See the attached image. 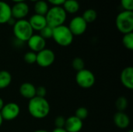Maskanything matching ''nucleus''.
Returning a JSON list of instances; mask_svg holds the SVG:
<instances>
[{
  "label": "nucleus",
  "instance_id": "nucleus-1",
  "mask_svg": "<svg viewBox=\"0 0 133 132\" xmlns=\"http://www.w3.org/2000/svg\"><path fill=\"white\" fill-rule=\"evenodd\" d=\"M27 109L29 114L36 119H44L50 113V104L46 98L34 96L29 100Z\"/></svg>",
  "mask_w": 133,
  "mask_h": 132
},
{
  "label": "nucleus",
  "instance_id": "nucleus-2",
  "mask_svg": "<svg viewBox=\"0 0 133 132\" xmlns=\"http://www.w3.org/2000/svg\"><path fill=\"white\" fill-rule=\"evenodd\" d=\"M47 25L51 28L64 25L67 19V13L62 6H52L49 8L45 15Z\"/></svg>",
  "mask_w": 133,
  "mask_h": 132
},
{
  "label": "nucleus",
  "instance_id": "nucleus-3",
  "mask_svg": "<svg viewBox=\"0 0 133 132\" xmlns=\"http://www.w3.org/2000/svg\"><path fill=\"white\" fill-rule=\"evenodd\" d=\"M12 32L16 39L23 43L26 42L34 34L32 27L30 26L28 20L25 19L16 20L12 26Z\"/></svg>",
  "mask_w": 133,
  "mask_h": 132
},
{
  "label": "nucleus",
  "instance_id": "nucleus-4",
  "mask_svg": "<svg viewBox=\"0 0 133 132\" xmlns=\"http://www.w3.org/2000/svg\"><path fill=\"white\" fill-rule=\"evenodd\" d=\"M52 38L58 45L61 47H68L72 44L74 36L68 26L62 25L53 28Z\"/></svg>",
  "mask_w": 133,
  "mask_h": 132
},
{
  "label": "nucleus",
  "instance_id": "nucleus-5",
  "mask_svg": "<svg viewBox=\"0 0 133 132\" xmlns=\"http://www.w3.org/2000/svg\"><path fill=\"white\" fill-rule=\"evenodd\" d=\"M115 24L118 30L126 34L133 31V12L123 10L120 12L115 19Z\"/></svg>",
  "mask_w": 133,
  "mask_h": 132
},
{
  "label": "nucleus",
  "instance_id": "nucleus-6",
  "mask_svg": "<svg viewBox=\"0 0 133 132\" xmlns=\"http://www.w3.org/2000/svg\"><path fill=\"white\" fill-rule=\"evenodd\" d=\"M76 82L77 85L83 89H90L94 86L96 82V78L94 74L86 68L76 72Z\"/></svg>",
  "mask_w": 133,
  "mask_h": 132
},
{
  "label": "nucleus",
  "instance_id": "nucleus-7",
  "mask_svg": "<svg viewBox=\"0 0 133 132\" xmlns=\"http://www.w3.org/2000/svg\"><path fill=\"white\" fill-rule=\"evenodd\" d=\"M3 121H11L17 118L20 114L19 106L14 102H10L4 105L0 111Z\"/></svg>",
  "mask_w": 133,
  "mask_h": 132
},
{
  "label": "nucleus",
  "instance_id": "nucleus-8",
  "mask_svg": "<svg viewBox=\"0 0 133 132\" xmlns=\"http://www.w3.org/2000/svg\"><path fill=\"white\" fill-rule=\"evenodd\" d=\"M55 60V54L54 51L48 48H44L37 53L36 63L42 68H48L51 66Z\"/></svg>",
  "mask_w": 133,
  "mask_h": 132
},
{
  "label": "nucleus",
  "instance_id": "nucleus-9",
  "mask_svg": "<svg viewBox=\"0 0 133 132\" xmlns=\"http://www.w3.org/2000/svg\"><path fill=\"white\" fill-rule=\"evenodd\" d=\"M68 27L73 36H80L86 32L87 29V23L82 16H78L73 17L70 20Z\"/></svg>",
  "mask_w": 133,
  "mask_h": 132
},
{
  "label": "nucleus",
  "instance_id": "nucleus-10",
  "mask_svg": "<svg viewBox=\"0 0 133 132\" xmlns=\"http://www.w3.org/2000/svg\"><path fill=\"white\" fill-rule=\"evenodd\" d=\"M29 12H30L29 5L25 2L15 3L11 7L12 17L16 20L25 19L26 16L28 15Z\"/></svg>",
  "mask_w": 133,
  "mask_h": 132
},
{
  "label": "nucleus",
  "instance_id": "nucleus-11",
  "mask_svg": "<svg viewBox=\"0 0 133 132\" xmlns=\"http://www.w3.org/2000/svg\"><path fill=\"white\" fill-rule=\"evenodd\" d=\"M26 42L30 51L35 53H38L46 48V40L40 34H33Z\"/></svg>",
  "mask_w": 133,
  "mask_h": 132
},
{
  "label": "nucleus",
  "instance_id": "nucleus-12",
  "mask_svg": "<svg viewBox=\"0 0 133 132\" xmlns=\"http://www.w3.org/2000/svg\"><path fill=\"white\" fill-rule=\"evenodd\" d=\"M83 127V121L76 117L75 115L69 117L65 119L64 128L68 132H79Z\"/></svg>",
  "mask_w": 133,
  "mask_h": 132
},
{
  "label": "nucleus",
  "instance_id": "nucleus-13",
  "mask_svg": "<svg viewBox=\"0 0 133 132\" xmlns=\"http://www.w3.org/2000/svg\"><path fill=\"white\" fill-rule=\"evenodd\" d=\"M120 79L122 84L128 89H133V68L132 66L125 67L121 72Z\"/></svg>",
  "mask_w": 133,
  "mask_h": 132
},
{
  "label": "nucleus",
  "instance_id": "nucleus-14",
  "mask_svg": "<svg viewBox=\"0 0 133 132\" xmlns=\"http://www.w3.org/2000/svg\"><path fill=\"white\" fill-rule=\"evenodd\" d=\"M113 121L115 126L121 129H125L130 124V117L127 114L122 111H118L115 114Z\"/></svg>",
  "mask_w": 133,
  "mask_h": 132
},
{
  "label": "nucleus",
  "instance_id": "nucleus-15",
  "mask_svg": "<svg viewBox=\"0 0 133 132\" xmlns=\"http://www.w3.org/2000/svg\"><path fill=\"white\" fill-rule=\"evenodd\" d=\"M28 22L30 26L32 27L33 30H36V31H41L44 26H47V21L45 16L35 13L30 17Z\"/></svg>",
  "mask_w": 133,
  "mask_h": 132
},
{
  "label": "nucleus",
  "instance_id": "nucleus-16",
  "mask_svg": "<svg viewBox=\"0 0 133 132\" xmlns=\"http://www.w3.org/2000/svg\"><path fill=\"white\" fill-rule=\"evenodd\" d=\"M19 92L23 97L30 100L33 97L36 96V86L31 82H26L20 85L19 88Z\"/></svg>",
  "mask_w": 133,
  "mask_h": 132
},
{
  "label": "nucleus",
  "instance_id": "nucleus-17",
  "mask_svg": "<svg viewBox=\"0 0 133 132\" xmlns=\"http://www.w3.org/2000/svg\"><path fill=\"white\" fill-rule=\"evenodd\" d=\"M11 18V6L7 2L0 1V24L7 23Z\"/></svg>",
  "mask_w": 133,
  "mask_h": 132
},
{
  "label": "nucleus",
  "instance_id": "nucleus-18",
  "mask_svg": "<svg viewBox=\"0 0 133 132\" xmlns=\"http://www.w3.org/2000/svg\"><path fill=\"white\" fill-rule=\"evenodd\" d=\"M62 7L66 13L74 14L79 10L80 5L77 0H65Z\"/></svg>",
  "mask_w": 133,
  "mask_h": 132
},
{
  "label": "nucleus",
  "instance_id": "nucleus-19",
  "mask_svg": "<svg viewBox=\"0 0 133 132\" xmlns=\"http://www.w3.org/2000/svg\"><path fill=\"white\" fill-rule=\"evenodd\" d=\"M12 82V75L6 70L0 71V89H4L9 86Z\"/></svg>",
  "mask_w": 133,
  "mask_h": 132
},
{
  "label": "nucleus",
  "instance_id": "nucleus-20",
  "mask_svg": "<svg viewBox=\"0 0 133 132\" xmlns=\"http://www.w3.org/2000/svg\"><path fill=\"white\" fill-rule=\"evenodd\" d=\"M34 9L35 14H38V15L45 16L46 13L48 12V11L49 9L48 3L44 0H39L35 2Z\"/></svg>",
  "mask_w": 133,
  "mask_h": 132
},
{
  "label": "nucleus",
  "instance_id": "nucleus-21",
  "mask_svg": "<svg viewBox=\"0 0 133 132\" xmlns=\"http://www.w3.org/2000/svg\"><path fill=\"white\" fill-rule=\"evenodd\" d=\"M83 19L86 21V23H91L93 22H94L97 18V12L95 9H86L83 15H82Z\"/></svg>",
  "mask_w": 133,
  "mask_h": 132
},
{
  "label": "nucleus",
  "instance_id": "nucleus-22",
  "mask_svg": "<svg viewBox=\"0 0 133 132\" xmlns=\"http://www.w3.org/2000/svg\"><path fill=\"white\" fill-rule=\"evenodd\" d=\"M129 106V101L128 99L125 96H120L117 99L115 102V107L118 110V111L124 112Z\"/></svg>",
  "mask_w": 133,
  "mask_h": 132
},
{
  "label": "nucleus",
  "instance_id": "nucleus-23",
  "mask_svg": "<svg viewBox=\"0 0 133 132\" xmlns=\"http://www.w3.org/2000/svg\"><path fill=\"white\" fill-rule=\"evenodd\" d=\"M122 44L125 48L129 51L133 50V32L124 34L122 37Z\"/></svg>",
  "mask_w": 133,
  "mask_h": 132
},
{
  "label": "nucleus",
  "instance_id": "nucleus-24",
  "mask_svg": "<svg viewBox=\"0 0 133 132\" xmlns=\"http://www.w3.org/2000/svg\"><path fill=\"white\" fill-rule=\"evenodd\" d=\"M72 67L77 72L81 71L83 68H85V62L83 58H81L79 57H76L72 61Z\"/></svg>",
  "mask_w": 133,
  "mask_h": 132
},
{
  "label": "nucleus",
  "instance_id": "nucleus-25",
  "mask_svg": "<svg viewBox=\"0 0 133 132\" xmlns=\"http://www.w3.org/2000/svg\"><path fill=\"white\" fill-rule=\"evenodd\" d=\"M23 59L24 61L28 64V65H33L34 63H36L37 61V53L33 52V51H28L26 53H25L24 56H23Z\"/></svg>",
  "mask_w": 133,
  "mask_h": 132
},
{
  "label": "nucleus",
  "instance_id": "nucleus-26",
  "mask_svg": "<svg viewBox=\"0 0 133 132\" xmlns=\"http://www.w3.org/2000/svg\"><path fill=\"white\" fill-rule=\"evenodd\" d=\"M88 115H89V111H88V110H87L86 107H79V108L76 110V112H75V116H76V117H78L79 119H80L81 121H83L85 119L87 118Z\"/></svg>",
  "mask_w": 133,
  "mask_h": 132
},
{
  "label": "nucleus",
  "instance_id": "nucleus-27",
  "mask_svg": "<svg viewBox=\"0 0 133 132\" xmlns=\"http://www.w3.org/2000/svg\"><path fill=\"white\" fill-rule=\"evenodd\" d=\"M52 34H53V28H51L49 26H44L41 31H40V35L44 39H50L52 38Z\"/></svg>",
  "mask_w": 133,
  "mask_h": 132
},
{
  "label": "nucleus",
  "instance_id": "nucleus-28",
  "mask_svg": "<svg viewBox=\"0 0 133 132\" xmlns=\"http://www.w3.org/2000/svg\"><path fill=\"white\" fill-rule=\"evenodd\" d=\"M121 5L126 11L133 10V0H121Z\"/></svg>",
  "mask_w": 133,
  "mask_h": 132
},
{
  "label": "nucleus",
  "instance_id": "nucleus-29",
  "mask_svg": "<svg viewBox=\"0 0 133 132\" xmlns=\"http://www.w3.org/2000/svg\"><path fill=\"white\" fill-rule=\"evenodd\" d=\"M65 119L63 116H58L55 117V125L56 128H62L65 126Z\"/></svg>",
  "mask_w": 133,
  "mask_h": 132
},
{
  "label": "nucleus",
  "instance_id": "nucleus-30",
  "mask_svg": "<svg viewBox=\"0 0 133 132\" xmlns=\"http://www.w3.org/2000/svg\"><path fill=\"white\" fill-rule=\"evenodd\" d=\"M47 95V89L44 86H40L38 87H36V96L45 98Z\"/></svg>",
  "mask_w": 133,
  "mask_h": 132
},
{
  "label": "nucleus",
  "instance_id": "nucleus-31",
  "mask_svg": "<svg viewBox=\"0 0 133 132\" xmlns=\"http://www.w3.org/2000/svg\"><path fill=\"white\" fill-rule=\"evenodd\" d=\"M65 0H47L48 3L52 5V6H62Z\"/></svg>",
  "mask_w": 133,
  "mask_h": 132
},
{
  "label": "nucleus",
  "instance_id": "nucleus-32",
  "mask_svg": "<svg viewBox=\"0 0 133 132\" xmlns=\"http://www.w3.org/2000/svg\"><path fill=\"white\" fill-rule=\"evenodd\" d=\"M52 132H68L64 128H55Z\"/></svg>",
  "mask_w": 133,
  "mask_h": 132
},
{
  "label": "nucleus",
  "instance_id": "nucleus-33",
  "mask_svg": "<svg viewBox=\"0 0 133 132\" xmlns=\"http://www.w3.org/2000/svg\"><path fill=\"white\" fill-rule=\"evenodd\" d=\"M4 105H5V103H4L3 99L0 97V111H1V110L2 109V107H4Z\"/></svg>",
  "mask_w": 133,
  "mask_h": 132
},
{
  "label": "nucleus",
  "instance_id": "nucleus-34",
  "mask_svg": "<svg viewBox=\"0 0 133 132\" xmlns=\"http://www.w3.org/2000/svg\"><path fill=\"white\" fill-rule=\"evenodd\" d=\"M11 1H12L13 2H15V3H17V2H25L26 0H11Z\"/></svg>",
  "mask_w": 133,
  "mask_h": 132
},
{
  "label": "nucleus",
  "instance_id": "nucleus-35",
  "mask_svg": "<svg viewBox=\"0 0 133 132\" xmlns=\"http://www.w3.org/2000/svg\"><path fill=\"white\" fill-rule=\"evenodd\" d=\"M33 132H49L48 131H46V130H43V129H40V130H36Z\"/></svg>",
  "mask_w": 133,
  "mask_h": 132
},
{
  "label": "nucleus",
  "instance_id": "nucleus-36",
  "mask_svg": "<svg viewBox=\"0 0 133 132\" xmlns=\"http://www.w3.org/2000/svg\"><path fill=\"white\" fill-rule=\"evenodd\" d=\"M3 119H2V115H1V114H0V128H1V126L2 125V123H3Z\"/></svg>",
  "mask_w": 133,
  "mask_h": 132
},
{
  "label": "nucleus",
  "instance_id": "nucleus-37",
  "mask_svg": "<svg viewBox=\"0 0 133 132\" xmlns=\"http://www.w3.org/2000/svg\"><path fill=\"white\" fill-rule=\"evenodd\" d=\"M30 2H37V1H39V0H30Z\"/></svg>",
  "mask_w": 133,
  "mask_h": 132
},
{
  "label": "nucleus",
  "instance_id": "nucleus-38",
  "mask_svg": "<svg viewBox=\"0 0 133 132\" xmlns=\"http://www.w3.org/2000/svg\"><path fill=\"white\" fill-rule=\"evenodd\" d=\"M127 132H133V131H132V130H129V131H127Z\"/></svg>",
  "mask_w": 133,
  "mask_h": 132
}]
</instances>
